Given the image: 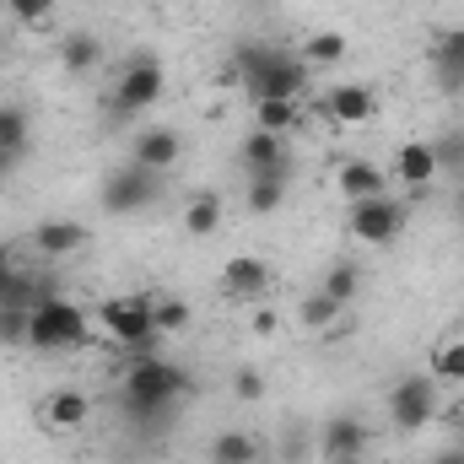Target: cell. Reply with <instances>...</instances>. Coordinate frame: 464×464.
<instances>
[{"label": "cell", "mask_w": 464, "mask_h": 464, "mask_svg": "<svg viewBox=\"0 0 464 464\" xmlns=\"http://www.w3.org/2000/svg\"><path fill=\"white\" fill-rule=\"evenodd\" d=\"M184 394H195V378H189L179 362L157 356V351H140V356L124 367V416H130L135 427H162V421H173V411H179Z\"/></svg>", "instance_id": "6da1fadb"}, {"label": "cell", "mask_w": 464, "mask_h": 464, "mask_svg": "<svg viewBox=\"0 0 464 464\" xmlns=\"http://www.w3.org/2000/svg\"><path fill=\"white\" fill-rule=\"evenodd\" d=\"M92 314L76 303V297H65V292H54V297H44V303H33V314H27V346L33 351H76L92 341Z\"/></svg>", "instance_id": "7a4b0ae2"}, {"label": "cell", "mask_w": 464, "mask_h": 464, "mask_svg": "<svg viewBox=\"0 0 464 464\" xmlns=\"http://www.w3.org/2000/svg\"><path fill=\"white\" fill-rule=\"evenodd\" d=\"M168 92V65L151 54V49H135L124 65H119V82H114V98H109V114L124 124V119L146 114L151 103H162Z\"/></svg>", "instance_id": "3957f363"}, {"label": "cell", "mask_w": 464, "mask_h": 464, "mask_svg": "<svg viewBox=\"0 0 464 464\" xmlns=\"http://www.w3.org/2000/svg\"><path fill=\"white\" fill-rule=\"evenodd\" d=\"M314 87V65L303 54H286V49H270L265 65H254L243 76V92L254 103H303Z\"/></svg>", "instance_id": "277c9868"}, {"label": "cell", "mask_w": 464, "mask_h": 464, "mask_svg": "<svg viewBox=\"0 0 464 464\" xmlns=\"http://www.w3.org/2000/svg\"><path fill=\"white\" fill-rule=\"evenodd\" d=\"M151 303L157 297H146V292H130V297H103L98 303V324H103V335H114L124 351H151L162 335H157V324H151Z\"/></svg>", "instance_id": "5b68a950"}, {"label": "cell", "mask_w": 464, "mask_h": 464, "mask_svg": "<svg viewBox=\"0 0 464 464\" xmlns=\"http://www.w3.org/2000/svg\"><path fill=\"white\" fill-rule=\"evenodd\" d=\"M389 421H394V432H421V427H432L438 416H443V394H438V378L432 372H405L394 389H389Z\"/></svg>", "instance_id": "8992f818"}, {"label": "cell", "mask_w": 464, "mask_h": 464, "mask_svg": "<svg viewBox=\"0 0 464 464\" xmlns=\"http://www.w3.org/2000/svg\"><path fill=\"white\" fill-rule=\"evenodd\" d=\"M411 222V206L389 189V195H372V200H351L346 211V232L362 243V248H389Z\"/></svg>", "instance_id": "52a82bcc"}, {"label": "cell", "mask_w": 464, "mask_h": 464, "mask_svg": "<svg viewBox=\"0 0 464 464\" xmlns=\"http://www.w3.org/2000/svg\"><path fill=\"white\" fill-rule=\"evenodd\" d=\"M157 195H162V173H151V168H140V162L114 168V173L103 179V189H98V200H103L109 217H135V211H146Z\"/></svg>", "instance_id": "ba28073f"}, {"label": "cell", "mask_w": 464, "mask_h": 464, "mask_svg": "<svg viewBox=\"0 0 464 464\" xmlns=\"http://www.w3.org/2000/svg\"><path fill=\"white\" fill-rule=\"evenodd\" d=\"M389 179H394L400 189H411V195H427V189L443 179L432 140H400V146H394V162H389Z\"/></svg>", "instance_id": "9c48e42d"}, {"label": "cell", "mask_w": 464, "mask_h": 464, "mask_svg": "<svg viewBox=\"0 0 464 464\" xmlns=\"http://www.w3.org/2000/svg\"><path fill=\"white\" fill-rule=\"evenodd\" d=\"M372 449V427L356 416V411H335L324 427H319V459L335 464V459H351V454H367Z\"/></svg>", "instance_id": "30bf717a"}, {"label": "cell", "mask_w": 464, "mask_h": 464, "mask_svg": "<svg viewBox=\"0 0 464 464\" xmlns=\"http://www.w3.org/2000/svg\"><path fill=\"white\" fill-rule=\"evenodd\" d=\"M319 114L330 119V124H367V119L378 114V87H367V82H335L324 98H319Z\"/></svg>", "instance_id": "8fae6325"}, {"label": "cell", "mask_w": 464, "mask_h": 464, "mask_svg": "<svg viewBox=\"0 0 464 464\" xmlns=\"http://www.w3.org/2000/svg\"><path fill=\"white\" fill-rule=\"evenodd\" d=\"M179 157H184V135L173 124H140L135 140H130V162H140L151 173H173Z\"/></svg>", "instance_id": "7c38bea8"}, {"label": "cell", "mask_w": 464, "mask_h": 464, "mask_svg": "<svg viewBox=\"0 0 464 464\" xmlns=\"http://www.w3.org/2000/svg\"><path fill=\"white\" fill-rule=\"evenodd\" d=\"M270 286H276V270L259 254H232L222 265V297H232V303H259Z\"/></svg>", "instance_id": "4fadbf2b"}, {"label": "cell", "mask_w": 464, "mask_h": 464, "mask_svg": "<svg viewBox=\"0 0 464 464\" xmlns=\"http://www.w3.org/2000/svg\"><path fill=\"white\" fill-rule=\"evenodd\" d=\"M38 416H44L49 432H82L92 421V394L76 389V383H60V389H49L38 400Z\"/></svg>", "instance_id": "5bb4252c"}, {"label": "cell", "mask_w": 464, "mask_h": 464, "mask_svg": "<svg viewBox=\"0 0 464 464\" xmlns=\"http://www.w3.org/2000/svg\"><path fill=\"white\" fill-rule=\"evenodd\" d=\"M335 189L351 200H372V195H389L394 189V179H389V168H378V162H367V157H341V168H335Z\"/></svg>", "instance_id": "9a60e30c"}, {"label": "cell", "mask_w": 464, "mask_h": 464, "mask_svg": "<svg viewBox=\"0 0 464 464\" xmlns=\"http://www.w3.org/2000/svg\"><path fill=\"white\" fill-rule=\"evenodd\" d=\"M87 243H92V232H87V222H76V217H49V222L33 227V248H38L44 259H71V254H82Z\"/></svg>", "instance_id": "2e32d148"}, {"label": "cell", "mask_w": 464, "mask_h": 464, "mask_svg": "<svg viewBox=\"0 0 464 464\" xmlns=\"http://www.w3.org/2000/svg\"><path fill=\"white\" fill-rule=\"evenodd\" d=\"M237 162H243V173L297 168V162H292V146H286V135H270V130H248V135H243V146H237Z\"/></svg>", "instance_id": "e0dca14e"}, {"label": "cell", "mask_w": 464, "mask_h": 464, "mask_svg": "<svg viewBox=\"0 0 464 464\" xmlns=\"http://www.w3.org/2000/svg\"><path fill=\"white\" fill-rule=\"evenodd\" d=\"M54 60H60L65 76H92V71L103 65V38L87 33V27H76V33H65V38L54 44Z\"/></svg>", "instance_id": "ac0fdd59"}, {"label": "cell", "mask_w": 464, "mask_h": 464, "mask_svg": "<svg viewBox=\"0 0 464 464\" xmlns=\"http://www.w3.org/2000/svg\"><path fill=\"white\" fill-rule=\"evenodd\" d=\"M286 189H292V168H270V173H248V195L243 206L254 217H276L286 206Z\"/></svg>", "instance_id": "d6986e66"}, {"label": "cell", "mask_w": 464, "mask_h": 464, "mask_svg": "<svg viewBox=\"0 0 464 464\" xmlns=\"http://www.w3.org/2000/svg\"><path fill=\"white\" fill-rule=\"evenodd\" d=\"M206 454H211V464H259L265 459V443L254 432H243V427H222Z\"/></svg>", "instance_id": "ffe728a7"}, {"label": "cell", "mask_w": 464, "mask_h": 464, "mask_svg": "<svg viewBox=\"0 0 464 464\" xmlns=\"http://www.w3.org/2000/svg\"><path fill=\"white\" fill-rule=\"evenodd\" d=\"M222 217H227L222 195H217V189H195L189 206H184V232H189V237H217V232H222Z\"/></svg>", "instance_id": "44dd1931"}, {"label": "cell", "mask_w": 464, "mask_h": 464, "mask_svg": "<svg viewBox=\"0 0 464 464\" xmlns=\"http://www.w3.org/2000/svg\"><path fill=\"white\" fill-rule=\"evenodd\" d=\"M319 292L335 297L341 308H351V303L362 297V265H356V259H335V265L319 276Z\"/></svg>", "instance_id": "7402d4cb"}, {"label": "cell", "mask_w": 464, "mask_h": 464, "mask_svg": "<svg viewBox=\"0 0 464 464\" xmlns=\"http://www.w3.org/2000/svg\"><path fill=\"white\" fill-rule=\"evenodd\" d=\"M27 135H33V119L22 103H0V151L5 157H22L27 151Z\"/></svg>", "instance_id": "603a6c76"}, {"label": "cell", "mask_w": 464, "mask_h": 464, "mask_svg": "<svg viewBox=\"0 0 464 464\" xmlns=\"http://www.w3.org/2000/svg\"><path fill=\"white\" fill-rule=\"evenodd\" d=\"M432 378L438 383H464V335H443L432 346Z\"/></svg>", "instance_id": "cb8c5ba5"}, {"label": "cell", "mask_w": 464, "mask_h": 464, "mask_svg": "<svg viewBox=\"0 0 464 464\" xmlns=\"http://www.w3.org/2000/svg\"><path fill=\"white\" fill-rule=\"evenodd\" d=\"M346 54H351V38L346 33H330V27L324 33H308V44H303V60L308 65H341Z\"/></svg>", "instance_id": "d4e9b609"}, {"label": "cell", "mask_w": 464, "mask_h": 464, "mask_svg": "<svg viewBox=\"0 0 464 464\" xmlns=\"http://www.w3.org/2000/svg\"><path fill=\"white\" fill-rule=\"evenodd\" d=\"M151 324H157V335H184L195 324V308L184 297H157L151 303Z\"/></svg>", "instance_id": "484cf974"}, {"label": "cell", "mask_w": 464, "mask_h": 464, "mask_svg": "<svg viewBox=\"0 0 464 464\" xmlns=\"http://www.w3.org/2000/svg\"><path fill=\"white\" fill-rule=\"evenodd\" d=\"M297 124H303V103H254V130L292 135Z\"/></svg>", "instance_id": "4316f807"}, {"label": "cell", "mask_w": 464, "mask_h": 464, "mask_svg": "<svg viewBox=\"0 0 464 464\" xmlns=\"http://www.w3.org/2000/svg\"><path fill=\"white\" fill-rule=\"evenodd\" d=\"M432 151H438V168H443V179L464 184V130H459V124H454V130H443V135L432 140Z\"/></svg>", "instance_id": "83f0119b"}, {"label": "cell", "mask_w": 464, "mask_h": 464, "mask_svg": "<svg viewBox=\"0 0 464 464\" xmlns=\"http://www.w3.org/2000/svg\"><path fill=\"white\" fill-rule=\"evenodd\" d=\"M432 71H464V27H443L432 38Z\"/></svg>", "instance_id": "f1b7e54d"}, {"label": "cell", "mask_w": 464, "mask_h": 464, "mask_svg": "<svg viewBox=\"0 0 464 464\" xmlns=\"http://www.w3.org/2000/svg\"><path fill=\"white\" fill-rule=\"evenodd\" d=\"M297 319H303L308 330H330V324L341 319V303H335V297H324V292H308V297H303V308H297Z\"/></svg>", "instance_id": "f546056e"}, {"label": "cell", "mask_w": 464, "mask_h": 464, "mask_svg": "<svg viewBox=\"0 0 464 464\" xmlns=\"http://www.w3.org/2000/svg\"><path fill=\"white\" fill-rule=\"evenodd\" d=\"M232 400H237V405H259V400H265V372L248 367V362L232 367Z\"/></svg>", "instance_id": "4dcf8cb0"}, {"label": "cell", "mask_w": 464, "mask_h": 464, "mask_svg": "<svg viewBox=\"0 0 464 464\" xmlns=\"http://www.w3.org/2000/svg\"><path fill=\"white\" fill-rule=\"evenodd\" d=\"M54 5H60V0H5V11H11L22 27H49Z\"/></svg>", "instance_id": "1f68e13d"}, {"label": "cell", "mask_w": 464, "mask_h": 464, "mask_svg": "<svg viewBox=\"0 0 464 464\" xmlns=\"http://www.w3.org/2000/svg\"><path fill=\"white\" fill-rule=\"evenodd\" d=\"M27 314L33 308H0V346H27Z\"/></svg>", "instance_id": "d6a6232c"}, {"label": "cell", "mask_w": 464, "mask_h": 464, "mask_svg": "<svg viewBox=\"0 0 464 464\" xmlns=\"http://www.w3.org/2000/svg\"><path fill=\"white\" fill-rule=\"evenodd\" d=\"M248 330H254L259 341H270V335H281V319H276V308H254V314H248Z\"/></svg>", "instance_id": "836d02e7"}, {"label": "cell", "mask_w": 464, "mask_h": 464, "mask_svg": "<svg viewBox=\"0 0 464 464\" xmlns=\"http://www.w3.org/2000/svg\"><path fill=\"white\" fill-rule=\"evenodd\" d=\"M432 82L443 98H464V71H432Z\"/></svg>", "instance_id": "e575fe53"}, {"label": "cell", "mask_w": 464, "mask_h": 464, "mask_svg": "<svg viewBox=\"0 0 464 464\" xmlns=\"http://www.w3.org/2000/svg\"><path fill=\"white\" fill-rule=\"evenodd\" d=\"M281 459H286V464H303V459H308V432H303V427H297V432L286 438V449H281Z\"/></svg>", "instance_id": "d590c367"}, {"label": "cell", "mask_w": 464, "mask_h": 464, "mask_svg": "<svg viewBox=\"0 0 464 464\" xmlns=\"http://www.w3.org/2000/svg\"><path fill=\"white\" fill-rule=\"evenodd\" d=\"M11 270H22V259H16V248H11V243H0V281H5Z\"/></svg>", "instance_id": "8d00e7d4"}, {"label": "cell", "mask_w": 464, "mask_h": 464, "mask_svg": "<svg viewBox=\"0 0 464 464\" xmlns=\"http://www.w3.org/2000/svg\"><path fill=\"white\" fill-rule=\"evenodd\" d=\"M432 464H464V449L454 443V449H443V454H432Z\"/></svg>", "instance_id": "74e56055"}, {"label": "cell", "mask_w": 464, "mask_h": 464, "mask_svg": "<svg viewBox=\"0 0 464 464\" xmlns=\"http://www.w3.org/2000/svg\"><path fill=\"white\" fill-rule=\"evenodd\" d=\"M454 427H459V449H464V405H454Z\"/></svg>", "instance_id": "f35d334b"}, {"label": "cell", "mask_w": 464, "mask_h": 464, "mask_svg": "<svg viewBox=\"0 0 464 464\" xmlns=\"http://www.w3.org/2000/svg\"><path fill=\"white\" fill-rule=\"evenodd\" d=\"M454 211H459V222H464V184L454 189Z\"/></svg>", "instance_id": "ab89813d"}, {"label": "cell", "mask_w": 464, "mask_h": 464, "mask_svg": "<svg viewBox=\"0 0 464 464\" xmlns=\"http://www.w3.org/2000/svg\"><path fill=\"white\" fill-rule=\"evenodd\" d=\"M335 464H378V459H367V454H351V459H335Z\"/></svg>", "instance_id": "60d3db41"}, {"label": "cell", "mask_w": 464, "mask_h": 464, "mask_svg": "<svg viewBox=\"0 0 464 464\" xmlns=\"http://www.w3.org/2000/svg\"><path fill=\"white\" fill-rule=\"evenodd\" d=\"M11 162H16V157H5V151H0V179H5V173H11Z\"/></svg>", "instance_id": "b9f144b4"}, {"label": "cell", "mask_w": 464, "mask_h": 464, "mask_svg": "<svg viewBox=\"0 0 464 464\" xmlns=\"http://www.w3.org/2000/svg\"><path fill=\"white\" fill-rule=\"evenodd\" d=\"M0 60H5V38H0Z\"/></svg>", "instance_id": "7bdbcfd3"}]
</instances>
